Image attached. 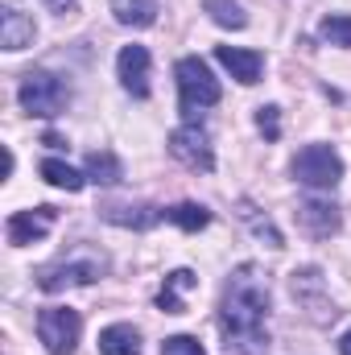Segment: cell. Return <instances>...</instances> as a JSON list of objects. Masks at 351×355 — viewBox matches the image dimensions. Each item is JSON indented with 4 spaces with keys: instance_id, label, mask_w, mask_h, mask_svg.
I'll return each mask as SVG.
<instances>
[{
    "instance_id": "cell-11",
    "label": "cell",
    "mask_w": 351,
    "mask_h": 355,
    "mask_svg": "<svg viewBox=\"0 0 351 355\" xmlns=\"http://www.w3.org/2000/svg\"><path fill=\"white\" fill-rule=\"evenodd\" d=\"M33 37H37V21H33V12H25L17 0H8V4L0 8V46H4L8 54H17V50L33 46Z\"/></svg>"
},
{
    "instance_id": "cell-23",
    "label": "cell",
    "mask_w": 351,
    "mask_h": 355,
    "mask_svg": "<svg viewBox=\"0 0 351 355\" xmlns=\"http://www.w3.org/2000/svg\"><path fill=\"white\" fill-rule=\"evenodd\" d=\"M318 37H323L327 46H339V50H348V46H351V12H331V17H323V25H318Z\"/></svg>"
},
{
    "instance_id": "cell-26",
    "label": "cell",
    "mask_w": 351,
    "mask_h": 355,
    "mask_svg": "<svg viewBox=\"0 0 351 355\" xmlns=\"http://www.w3.org/2000/svg\"><path fill=\"white\" fill-rule=\"evenodd\" d=\"M42 4H46V8H54V12H75V4H79V0H42Z\"/></svg>"
},
{
    "instance_id": "cell-6",
    "label": "cell",
    "mask_w": 351,
    "mask_h": 355,
    "mask_svg": "<svg viewBox=\"0 0 351 355\" xmlns=\"http://www.w3.org/2000/svg\"><path fill=\"white\" fill-rule=\"evenodd\" d=\"M108 261L103 257H83V261H58V265H46L37 272V289L42 293H62V289H75V285H95L103 277Z\"/></svg>"
},
{
    "instance_id": "cell-20",
    "label": "cell",
    "mask_w": 351,
    "mask_h": 355,
    "mask_svg": "<svg viewBox=\"0 0 351 355\" xmlns=\"http://www.w3.org/2000/svg\"><path fill=\"white\" fill-rule=\"evenodd\" d=\"M42 178H46L50 186H58V190H71V194L87 186V174H79V170L67 166L62 157H46V162H42Z\"/></svg>"
},
{
    "instance_id": "cell-15",
    "label": "cell",
    "mask_w": 351,
    "mask_h": 355,
    "mask_svg": "<svg viewBox=\"0 0 351 355\" xmlns=\"http://www.w3.org/2000/svg\"><path fill=\"white\" fill-rule=\"evenodd\" d=\"M99 355H141V331L132 322H112L99 331Z\"/></svg>"
},
{
    "instance_id": "cell-16",
    "label": "cell",
    "mask_w": 351,
    "mask_h": 355,
    "mask_svg": "<svg viewBox=\"0 0 351 355\" xmlns=\"http://www.w3.org/2000/svg\"><path fill=\"white\" fill-rule=\"evenodd\" d=\"M198 285V277L190 272V268H174L170 277H166V285H162V293H157V306L166 310V314H186V293Z\"/></svg>"
},
{
    "instance_id": "cell-4",
    "label": "cell",
    "mask_w": 351,
    "mask_h": 355,
    "mask_svg": "<svg viewBox=\"0 0 351 355\" xmlns=\"http://www.w3.org/2000/svg\"><path fill=\"white\" fill-rule=\"evenodd\" d=\"M289 170L306 190H335L343 182V157L335 153V145H306L298 149Z\"/></svg>"
},
{
    "instance_id": "cell-1",
    "label": "cell",
    "mask_w": 351,
    "mask_h": 355,
    "mask_svg": "<svg viewBox=\"0 0 351 355\" xmlns=\"http://www.w3.org/2000/svg\"><path fill=\"white\" fill-rule=\"evenodd\" d=\"M268 277L257 265H236L219 297V335L228 355H268Z\"/></svg>"
},
{
    "instance_id": "cell-10",
    "label": "cell",
    "mask_w": 351,
    "mask_h": 355,
    "mask_svg": "<svg viewBox=\"0 0 351 355\" xmlns=\"http://www.w3.org/2000/svg\"><path fill=\"white\" fill-rule=\"evenodd\" d=\"M58 223V211L54 207H33V211H12L8 223H4V236L12 248H25V244H37L42 236H50V227Z\"/></svg>"
},
{
    "instance_id": "cell-27",
    "label": "cell",
    "mask_w": 351,
    "mask_h": 355,
    "mask_svg": "<svg viewBox=\"0 0 351 355\" xmlns=\"http://www.w3.org/2000/svg\"><path fill=\"white\" fill-rule=\"evenodd\" d=\"M339 355H351V331H343V339H339Z\"/></svg>"
},
{
    "instance_id": "cell-9",
    "label": "cell",
    "mask_w": 351,
    "mask_h": 355,
    "mask_svg": "<svg viewBox=\"0 0 351 355\" xmlns=\"http://www.w3.org/2000/svg\"><path fill=\"white\" fill-rule=\"evenodd\" d=\"M116 79L132 99H149V79H153V58L145 46H124L116 54Z\"/></svg>"
},
{
    "instance_id": "cell-21",
    "label": "cell",
    "mask_w": 351,
    "mask_h": 355,
    "mask_svg": "<svg viewBox=\"0 0 351 355\" xmlns=\"http://www.w3.org/2000/svg\"><path fill=\"white\" fill-rule=\"evenodd\" d=\"M166 223H174L182 232H203L211 223V211L203 202H178V207H166Z\"/></svg>"
},
{
    "instance_id": "cell-19",
    "label": "cell",
    "mask_w": 351,
    "mask_h": 355,
    "mask_svg": "<svg viewBox=\"0 0 351 355\" xmlns=\"http://www.w3.org/2000/svg\"><path fill=\"white\" fill-rule=\"evenodd\" d=\"M240 219L252 227V236H257V240H264L268 248H285V240H281L277 223H273L268 215H261V211H257V202H252V198H240Z\"/></svg>"
},
{
    "instance_id": "cell-17",
    "label": "cell",
    "mask_w": 351,
    "mask_h": 355,
    "mask_svg": "<svg viewBox=\"0 0 351 355\" xmlns=\"http://www.w3.org/2000/svg\"><path fill=\"white\" fill-rule=\"evenodd\" d=\"M112 12H116V21L128 25V29H149V25H157L162 4H157V0H112Z\"/></svg>"
},
{
    "instance_id": "cell-22",
    "label": "cell",
    "mask_w": 351,
    "mask_h": 355,
    "mask_svg": "<svg viewBox=\"0 0 351 355\" xmlns=\"http://www.w3.org/2000/svg\"><path fill=\"white\" fill-rule=\"evenodd\" d=\"M203 12H207L219 29H244V25H248V12H244L236 0H203Z\"/></svg>"
},
{
    "instance_id": "cell-25",
    "label": "cell",
    "mask_w": 351,
    "mask_h": 355,
    "mask_svg": "<svg viewBox=\"0 0 351 355\" xmlns=\"http://www.w3.org/2000/svg\"><path fill=\"white\" fill-rule=\"evenodd\" d=\"M257 128L264 132V141H277L281 137V107H257Z\"/></svg>"
},
{
    "instance_id": "cell-8",
    "label": "cell",
    "mask_w": 351,
    "mask_h": 355,
    "mask_svg": "<svg viewBox=\"0 0 351 355\" xmlns=\"http://www.w3.org/2000/svg\"><path fill=\"white\" fill-rule=\"evenodd\" d=\"M289 289H293V297L310 310V318L314 322H331L339 310H335V302L323 293V272L314 265H306V268H293V277H289Z\"/></svg>"
},
{
    "instance_id": "cell-18",
    "label": "cell",
    "mask_w": 351,
    "mask_h": 355,
    "mask_svg": "<svg viewBox=\"0 0 351 355\" xmlns=\"http://www.w3.org/2000/svg\"><path fill=\"white\" fill-rule=\"evenodd\" d=\"M83 174H87V182H95V186H116V182H124V166H120L116 153L95 149V153H87V162H83Z\"/></svg>"
},
{
    "instance_id": "cell-7",
    "label": "cell",
    "mask_w": 351,
    "mask_h": 355,
    "mask_svg": "<svg viewBox=\"0 0 351 355\" xmlns=\"http://www.w3.org/2000/svg\"><path fill=\"white\" fill-rule=\"evenodd\" d=\"M170 153H174L186 170H198V174H211V170H215L211 137H207V128H203V124H194V120L178 124L174 132H170Z\"/></svg>"
},
{
    "instance_id": "cell-5",
    "label": "cell",
    "mask_w": 351,
    "mask_h": 355,
    "mask_svg": "<svg viewBox=\"0 0 351 355\" xmlns=\"http://www.w3.org/2000/svg\"><path fill=\"white\" fill-rule=\"evenodd\" d=\"M37 339L46 343L50 355H75L79 339H83V318L71 306H46L37 314Z\"/></svg>"
},
{
    "instance_id": "cell-14",
    "label": "cell",
    "mask_w": 351,
    "mask_h": 355,
    "mask_svg": "<svg viewBox=\"0 0 351 355\" xmlns=\"http://www.w3.org/2000/svg\"><path fill=\"white\" fill-rule=\"evenodd\" d=\"M99 215H103L108 223H116V227H137V232H145V227H153L157 219H166V207H149V202H108V207H99Z\"/></svg>"
},
{
    "instance_id": "cell-12",
    "label": "cell",
    "mask_w": 351,
    "mask_h": 355,
    "mask_svg": "<svg viewBox=\"0 0 351 355\" xmlns=\"http://www.w3.org/2000/svg\"><path fill=\"white\" fill-rule=\"evenodd\" d=\"M298 223H302L314 240H327V236L339 232L343 215H339V207L327 202V198H302V202H298Z\"/></svg>"
},
{
    "instance_id": "cell-3",
    "label": "cell",
    "mask_w": 351,
    "mask_h": 355,
    "mask_svg": "<svg viewBox=\"0 0 351 355\" xmlns=\"http://www.w3.org/2000/svg\"><path fill=\"white\" fill-rule=\"evenodd\" d=\"M174 79H178V107L186 112V120H194V112L215 107L223 99L219 79L211 75V67L203 58H182L174 67Z\"/></svg>"
},
{
    "instance_id": "cell-24",
    "label": "cell",
    "mask_w": 351,
    "mask_h": 355,
    "mask_svg": "<svg viewBox=\"0 0 351 355\" xmlns=\"http://www.w3.org/2000/svg\"><path fill=\"white\" fill-rule=\"evenodd\" d=\"M162 355H207V352H203V343L194 335H170L162 343Z\"/></svg>"
},
{
    "instance_id": "cell-13",
    "label": "cell",
    "mask_w": 351,
    "mask_h": 355,
    "mask_svg": "<svg viewBox=\"0 0 351 355\" xmlns=\"http://www.w3.org/2000/svg\"><path fill=\"white\" fill-rule=\"evenodd\" d=\"M215 62H219L236 83H244V87L261 83L264 58L257 54V50H244V46H219V50H215Z\"/></svg>"
},
{
    "instance_id": "cell-2",
    "label": "cell",
    "mask_w": 351,
    "mask_h": 355,
    "mask_svg": "<svg viewBox=\"0 0 351 355\" xmlns=\"http://www.w3.org/2000/svg\"><path fill=\"white\" fill-rule=\"evenodd\" d=\"M71 83L54 71H25L21 83H17V103L29 112V116H42V120H54L71 107Z\"/></svg>"
}]
</instances>
